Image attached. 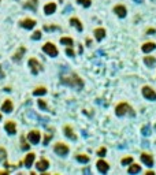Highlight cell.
<instances>
[{"mask_svg":"<svg viewBox=\"0 0 156 175\" xmlns=\"http://www.w3.org/2000/svg\"><path fill=\"white\" fill-rule=\"evenodd\" d=\"M38 107H40L41 109H44V111L48 108V107H47V103H45L44 100H38Z\"/></svg>","mask_w":156,"mask_h":175,"instance_id":"e575fe53","label":"cell"},{"mask_svg":"<svg viewBox=\"0 0 156 175\" xmlns=\"http://www.w3.org/2000/svg\"><path fill=\"white\" fill-rule=\"evenodd\" d=\"M45 93H47V88H44V86H38L37 89L33 90V94H34V96H42V94H45Z\"/></svg>","mask_w":156,"mask_h":175,"instance_id":"484cf974","label":"cell"},{"mask_svg":"<svg viewBox=\"0 0 156 175\" xmlns=\"http://www.w3.org/2000/svg\"><path fill=\"white\" fill-rule=\"evenodd\" d=\"M115 113H116V116H125L126 113H131V115L134 116L133 107H131L129 103H126V101H122V103L116 104V107H115Z\"/></svg>","mask_w":156,"mask_h":175,"instance_id":"7a4b0ae2","label":"cell"},{"mask_svg":"<svg viewBox=\"0 0 156 175\" xmlns=\"http://www.w3.org/2000/svg\"><path fill=\"white\" fill-rule=\"evenodd\" d=\"M42 51L45 52L47 55H49V56L52 57H56L57 55H59V51H57V48L52 42H45L44 45H42Z\"/></svg>","mask_w":156,"mask_h":175,"instance_id":"277c9868","label":"cell"},{"mask_svg":"<svg viewBox=\"0 0 156 175\" xmlns=\"http://www.w3.org/2000/svg\"><path fill=\"white\" fill-rule=\"evenodd\" d=\"M135 3H141V1H142V0H134Z\"/></svg>","mask_w":156,"mask_h":175,"instance_id":"7bdbcfd3","label":"cell"},{"mask_svg":"<svg viewBox=\"0 0 156 175\" xmlns=\"http://www.w3.org/2000/svg\"><path fill=\"white\" fill-rule=\"evenodd\" d=\"M77 3L88 8V7H90V4H92V0H77Z\"/></svg>","mask_w":156,"mask_h":175,"instance_id":"f1b7e54d","label":"cell"},{"mask_svg":"<svg viewBox=\"0 0 156 175\" xmlns=\"http://www.w3.org/2000/svg\"><path fill=\"white\" fill-rule=\"evenodd\" d=\"M19 25L22 27H25V29H33L34 26H36V21L34 19H31V18H25V19H22L19 22Z\"/></svg>","mask_w":156,"mask_h":175,"instance_id":"8fae6325","label":"cell"},{"mask_svg":"<svg viewBox=\"0 0 156 175\" xmlns=\"http://www.w3.org/2000/svg\"><path fill=\"white\" fill-rule=\"evenodd\" d=\"M5 157H7V150L3 146H0V161L1 160H5Z\"/></svg>","mask_w":156,"mask_h":175,"instance_id":"4dcf8cb0","label":"cell"},{"mask_svg":"<svg viewBox=\"0 0 156 175\" xmlns=\"http://www.w3.org/2000/svg\"><path fill=\"white\" fill-rule=\"evenodd\" d=\"M75 159H77L79 163H88V161H89V156H86V154H77V156H75Z\"/></svg>","mask_w":156,"mask_h":175,"instance_id":"4316f807","label":"cell"},{"mask_svg":"<svg viewBox=\"0 0 156 175\" xmlns=\"http://www.w3.org/2000/svg\"><path fill=\"white\" fill-rule=\"evenodd\" d=\"M112 11H114L115 15L119 16V18H125V16L127 15V8H126L123 4H116V5H114Z\"/></svg>","mask_w":156,"mask_h":175,"instance_id":"ba28073f","label":"cell"},{"mask_svg":"<svg viewBox=\"0 0 156 175\" xmlns=\"http://www.w3.org/2000/svg\"><path fill=\"white\" fill-rule=\"evenodd\" d=\"M34 159H36V154L33 153V152H30V153L26 154L25 160H23V164H25V167H27V168H30L31 164H33V161H34Z\"/></svg>","mask_w":156,"mask_h":175,"instance_id":"2e32d148","label":"cell"},{"mask_svg":"<svg viewBox=\"0 0 156 175\" xmlns=\"http://www.w3.org/2000/svg\"><path fill=\"white\" fill-rule=\"evenodd\" d=\"M155 48H156V42L146 41V42H144V44L141 45V51L144 52V53H149V52H152Z\"/></svg>","mask_w":156,"mask_h":175,"instance_id":"7c38bea8","label":"cell"},{"mask_svg":"<svg viewBox=\"0 0 156 175\" xmlns=\"http://www.w3.org/2000/svg\"><path fill=\"white\" fill-rule=\"evenodd\" d=\"M152 1H156V0H152Z\"/></svg>","mask_w":156,"mask_h":175,"instance_id":"f6af8a7d","label":"cell"},{"mask_svg":"<svg viewBox=\"0 0 156 175\" xmlns=\"http://www.w3.org/2000/svg\"><path fill=\"white\" fill-rule=\"evenodd\" d=\"M40 38H41V31L40 30H36L31 34V40H40Z\"/></svg>","mask_w":156,"mask_h":175,"instance_id":"d6a6232c","label":"cell"},{"mask_svg":"<svg viewBox=\"0 0 156 175\" xmlns=\"http://www.w3.org/2000/svg\"><path fill=\"white\" fill-rule=\"evenodd\" d=\"M60 82L63 85H67V86L75 88V89H82L83 88V81L82 78L77 75L75 72H68V74H64L60 77Z\"/></svg>","mask_w":156,"mask_h":175,"instance_id":"6da1fadb","label":"cell"},{"mask_svg":"<svg viewBox=\"0 0 156 175\" xmlns=\"http://www.w3.org/2000/svg\"><path fill=\"white\" fill-rule=\"evenodd\" d=\"M51 138H52V134H47V135H45V138H44V145H47Z\"/></svg>","mask_w":156,"mask_h":175,"instance_id":"74e56055","label":"cell"},{"mask_svg":"<svg viewBox=\"0 0 156 175\" xmlns=\"http://www.w3.org/2000/svg\"><path fill=\"white\" fill-rule=\"evenodd\" d=\"M53 150H55V153L59 154V156H66L68 153V146L66 144H63V142H56L55 146H53Z\"/></svg>","mask_w":156,"mask_h":175,"instance_id":"5b68a950","label":"cell"},{"mask_svg":"<svg viewBox=\"0 0 156 175\" xmlns=\"http://www.w3.org/2000/svg\"><path fill=\"white\" fill-rule=\"evenodd\" d=\"M120 163H122V165H129L130 163H133V157H131V156H126V157L122 159Z\"/></svg>","mask_w":156,"mask_h":175,"instance_id":"83f0119b","label":"cell"},{"mask_svg":"<svg viewBox=\"0 0 156 175\" xmlns=\"http://www.w3.org/2000/svg\"><path fill=\"white\" fill-rule=\"evenodd\" d=\"M12 108H14V105H12L11 100H5L4 103H3V105H1V111L5 113H10L12 111Z\"/></svg>","mask_w":156,"mask_h":175,"instance_id":"ffe728a7","label":"cell"},{"mask_svg":"<svg viewBox=\"0 0 156 175\" xmlns=\"http://www.w3.org/2000/svg\"><path fill=\"white\" fill-rule=\"evenodd\" d=\"M94 38L97 40V41H101L104 37H105V29L104 27H97V29H94Z\"/></svg>","mask_w":156,"mask_h":175,"instance_id":"e0dca14e","label":"cell"},{"mask_svg":"<svg viewBox=\"0 0 156 175\" xmlns=\"http://www.w3.org/2000/svg\"><path fill=\"white\" fill-rule=\"evenodd\" d=\"M40 138H41V134L38 130H31L27 133V141L30 142V144H38L40 142Z\"/></svg>","mask_w":156,"mask_h":175,"instance_id":"52a82bcc","label":"cell"},{"mask_svg":"<svg viewBox=\"0 0 156 175\" xmlns=\"http://www.w3.org/2000/svg\"><path fill=\"white\" fill-rule=\"evenodd\" d=\"M141 171V165L137 164V163H130V167L127 168V172L129 174H137Z\"/></svg>","mask_w":156,"mask_h":175,"instance_id":"603a6c76","label":"cell"},{"mask_svg":"<svg viewBox=\"0 0 156 175\" xmlns=\"http://www.w3.org/2000/svg\"><path fill=\"white\" fill-rule=\"evenodd\" d=\"M63 131H64V135L68 137L70 139H77V135L74 134L73 127H71V126H68V124H67V126H64V127H63Z\"/></svg>","mask_w":156,"mask_h":175,"instance_id":"ac0fdd59","label":"cell"},{"mask_svg":"<svg viewBox=\"0 0 156 175\" xmlns=\"http://www.w3.org/2000/svg\"><path fill=\"white\" fill-rule=\"evenodd\" d=\"M105 153H107V148H105V146H101V148L97 150V156H100V157H104Z\"/></svg>","mask_w":156,"mask_h":175,"instance_id":"1f68e13d","label":"cell"},{"mask_svg":"<svg viewBox=\"0 0 156 175\" xmlns=\"http://www.w3.org/2000/svg\"><path fill=\"white\" fill-rule=\"evenodd\" d=\"M25 52H26V48H25V46H19V48L16 49L15 53L12 55V60H14V62H19V60L22 59V56L25 55Z\"/></svg>","mask_w":156,"mask_h":175,"instance_id":"9a60e30c","label":"cell"},{"mask_svg":"<svg viewBox=\"0 0 156 175\" xmlns=\"http://www.w3.org/2000/svg\"><path fill=\"white\" fill-rule=\"evenodd\" d=\"M141 92H142V96L146 100H149V101H155L156 100V92L149 85H144V86L141 88Z\"/></svg>","mask_w":156,"mask_h":175,"instance_id":"3957f363","label":"cell"},{"mask_svg":"<svg viewBox=\"0 0 156 175\" xmlns=\"http://www.w3.org/2000/svg\"><path fill=\"white\" fill-rule=\"evenodd\" d=\"M29 67H30V70L33 74H38V72L42 70V64L37 59H34V57H30L29 59Z\"/></svg>","mask_w":156,"mask_h":175,"instance_id":"8992f818","label":"cell"},{"mask_svg":"<svg viewBox=\"0 0 156 175\" xmlns=\"http://www.w3.org/2000/svg\"><path fill=\"white\" fill-rule=\"evenodd\" d=\"M8 174V171H0V175H7Z\"/></svg>","mask_w":156,"mask_h":175,"instance_id":"60d3db41","label":"cell"},{"mask_svg":"<svg viewBox=\"0 0 156 175\" xmlns=\"http://www.w3.org/2000/svg\"><path fill=\"white\" fill-rule=\"evenodd\" d=\"M60 42H62L63 45H67V46L74 45V41H73L71 37H62V38H60Z\"/></svg>","mask_w":156,"mask_h":175,"instance_id":"d4e9b609","label":"cell"},{"mask_svg":"<svg viewBox=\"0 0 156 175\" xmlns=\"http://www.w3.org/2000/svg\"><path fill=\"white\" fill-rule=\"evenodd\" d=\"M37 170L38 171H41V172H45V170H47L48 167H49V161H48L45 157H42V159H40L38 161H37Z\"/></svg>","mask_w":156,"mask_h":175,"instance_id":"30bf717a","label":"cell"},{"mask_svg":"<svg viewBox=\"0 0 156 175\" xmlns=\"http://www.w3.org/2000/svg\"><path fill=\"white\" fill-rule=\"evenodd\" d=\"M0 119H1V113H0Z\"/></svg>","mask_w":156,"mask_h":175,"instance_id":"ee69618b","label":"cell"},{"mask_svg":"<svg viewBox=\"0 0 156 175\" xmlns=\"http://www.w3.org/2000/svg\"><path fill=\"white\" fill-rule=\"evenodd\" d=\"M56 11V4L55 3H48V4L44 5V12L47 14V15H51Z\"/></svg>","mask_w":156,"mask_h":175,"instance_id":"44dd1931","label":"cell"},{"mask_svg":"<svg viewBox=\"0 0 156 175\" xmlns=\"http://www.w3.org/2000/svg\"><path fill=\"white\" fill-rule=\"evenodd\" d=\"M66 53H67L68 56H75V52L73 51V48H71V46H67V48H66Z\"/></svg>","mask_w":156,"mask_h":175,"instance_id":"836d02e7","label":"cell"},{"mask_svg":"<svg viewBox=\"0 0 156 175\" xmlns=\"http://www.w3.org/2000/svg\"><path fill=\"white\" fill-rule=\"evenodd\" d=\"M156 33V29L155 27H148L145 30V34H155Z\"/></svg>","mask_w":156,"mask_h":175,"instance_id":"d590c367","label":"cell"},{"mask_svg":"<svg viewBox=\"0 0 156 175\" xmlns=\"http://www.w3.org/2000/svg\"><path fill=\"white\" fill-rule=\"evenodd\" d=\"M140 159H141V161H142L145 165H148V167H152V165H153V157H152V154L146 153V152H142V153L140 154Z\"/></svg>","mask_w":156,"mask_h":175,"instance_id":"9c48e42d","label":"cell"},{"mask_svg":"<svg viewBox=\"0 0 156 175\" xmlns=\"http://www.w3.org/2000/svg\"><path fill=\"white\" fill-rule=\"evenodd\" d=\"M70 25L74 26V27H77L78 31H82L83 30V26H82V23H81V21H79L78 18H75V16L70 18Z\"/></svg>","mask_w":156,"mask_h":175,"instance_id":"d6986e66","label":"cell"},{"mask_svg":"<svg viewBox=\"0 0 156 175\" xmlns=\"http://www.w3.org/2000/svg\"><path fill=\"white\" fill-rule=\"evenodd\" d=\"M145 174H146V175H155V171H153V170H148Z\"/></svg>","mask_w":156,"mask_h":175,"instance_id":"f35d334b","label":"cell"},{"mask_svg":"<svg viewBox=\"0 0 156 175\" xmlns=\"http://www.w3.org/2000/svg\"><path fill=\"white\" fill-rule=\"evenodd\" d=\"M144 63L145 66L148 67H152L156 64V57L155 56H144Z\"/></svg>","mask_w":156,"mask_h":175,"instance_id":"cb8c5ba5","label":"cell"},{"mask_svg":"<svg viewBox=\"0 0 156 175\" xmlns=\"http://www.w3.org/2000/svg\"><path fill=\"white\" fill-rule=\"evenodd\" d=\"M0 78H4V72L1 70V66H0Z\"/></svg>","mask_w":156,"mask_h":175,"instance_id":"ab89813d","label":"cell"},{"mask_svg":"<svg viewBox=\"0 0 156 175\" xmlns=\"http://www.w3.org/2000/svg\"><path fill=\"white\" fill-rule=\"evenodd\" d=\"M56 29H59V26L53 25V26H44V30H56Z\"/></svg>","mask_w":156,"mask_h":175,"instance_id":"8d00e7d4","label":"cell"},{"mask_svg":"<svg viewBox=\"0 0 156 175\" xmlns=\"http://www.w3.org/2000/svg\"><path fill=\"white\" fill-rule=\"evenodd\" d=\"M96 165H97V170H99L100 172H103V174H105V172L109 170V164L103 159L99 160V161L96 163Z\"/></svg>","mask_w":156,"mask_h":175,"instance_id":"5bb4252c","label":"cell"},{"mask_svg":"<svg viewBox=\"0 0 156 175\" xmlns=\"http://www.w3.org/2000/svg\"><path fill=\"white\" fill-rule=\"evenodd\" d=\"M4 129H5V131L8 134H14L16 133V124H15V122H12V120H8V122H5V124H4Z\"/></svg>","mask_w":156,"mask_h":175,"instance_id":"4fadbf2b","label":"cell"},{"mask_svg":"<svg viewBox=\"0 0 156 175\" xmlns=\"http://www.w3.org/2000/svg\"><path fill=\"white\" fill-rule=\"evenodd\" d=\"M21 144H22V145H21V148H22L23 150H27L29 148H30V145H29L27 142H26L25 137H21Z\"/></svg>","mask_w":156,"mask_h":175,"instance_id":"f546056e","label":"cell"},{"mask_svg":"<svg viewBox=\"0 0 156 175\" xmlns=\"http://www.w3.org/2000/svg\"><path fill=\"white\" fill-rule=\"evenodd\" d=\"M86 44H88V46H89V45H90V44H92V41H90L89 38H86Z\"/></svg>","mask_w":156,"mask_h":175,"instance_id":"b9f144b4","label":"cell"},{"mask_svg":"<svg viewBox=\"0 0 156 175\" xmlns=\"http://www.w3.org/2000/svg\"><path fill=\"white\" fill-rule=\"evenodd\" d=\"M37 5H38V0H29V1H26L25 4H23V7L25 8H30L31 11H36Z\"/></svg>","mask_w":156,"mask_h":175,"instance_id":"7402d4cb","label":"cell"}]
</instances>
